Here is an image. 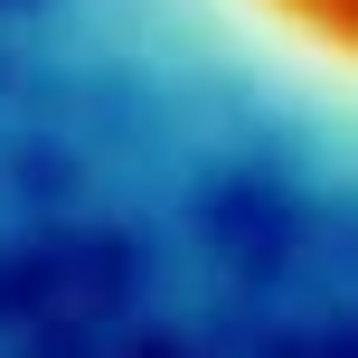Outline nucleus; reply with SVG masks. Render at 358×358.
<instances>
[{"label":"nucleus","instance_id":"obj_1","mask_svg":"<svg viewBox=\"0 0 358 358\" xmlns=\"http://www.w3.org/2000/svg\"><path fill=\"white\" fill-rule=\"evenodd\" d=\"M48 292H57V255L48 245H19V255H0V321H19V311H48Z\"/></svg>","mask_w":358,"mask_h":358},{"label":"nucleus","instance_id":"obj_2","mask_svg":"<svg viewBox=\"0 0 358 358\" xmlns=\"http://www.w3.org/2000/svg\"><path fill=\"white\" fill-rule=\"evenodd\" d=\"M123 358H189L179 340H142V349H123Z\"/></svg>","mask_w":358,"mask_h":358}]
</instances>
